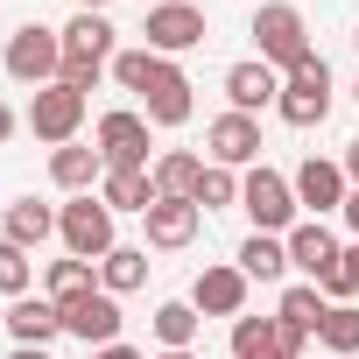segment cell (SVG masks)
<instances>
[{
    "label": "cell",
    "instance_id": "obj_19",
    "mask_svg": "<svg viewBox=\"0 0 359 359\" xmlns=\"http://www.w3.org/2000/svg\"><path fill=\"white\" fill-rule=\"evenodd\" d=\"M57 331H64V310H57L50 296H15V303H8V338H15V345H43V352H50Z\"/></svg>",
    "mask_w": 359,
    "mask_h": 359
},
{
    "label": "cell",
    "instance_id": "obj_14",
    "mask_svg": "<svg viewBox=\"0 0 359 359\" xmlns=\"http://www.w3.org/2000/svg\"><path fill=\"white\" fill-rule=\"evenodd\" d=\"M141 106H148V127H184V120H191V78H184V64H176V57L155 64Z\"/></svg>",
    "mask_w": 359,
    "mask_h": 359
},
{
    "label": "cell",
    "instance_id": "obj_41",
    "mask_svg": "<svg viewBox=\"0 0 359 359\" xmlns=\"http://www.w3.org/2000/svg\"><path fill=\"white\" fill-rule=\"evenodd\" d=\"M352 99H359V85H352Z\"/></svg>",
    "mask_w": 359,
    "mask_h": 359
},
{
    "label": "cell",
    "instance_id": "obj_35",
    "mask_svg": "<svg viewBox=\"0 0 359 359\" xmlns=\"http://www.w3.org/2000/svg\"><path fill=\"white\" fill-rule=\"evenodd\" d=\"M338 219H345V226H352V240H359V191L345 198V212H338Z\"/></svg>",
    "mask_w": 359,
    "mask_h": 359
},
{
    "label": "cell",
    "instance_id": "obj_8",
    "mask_svg": "<svg viewBox=\"0 0 359 359\" xmlns=\"http://www.w3.org/2000/svg\"><path fill=\"white\" fill-rule=\"evenodd\" d=\"M78 127H85V92H71V85H43V92L29 99V134H36V141L71 148Z\"/></svg>",
    "mask_w": 359,
    "mask_h": 359
},
{
    "label": "cell",
    "instance_id": "obj_17",
    "mask_svg": "<svg viewBox=\"0 0 359 359\" xmlns=\"http://www.w3.org/2000/svg\"><path fill=\"white\" fill-rule=\"evenodd\" d=\"M338 233L324 226V219H303V226H289V268H303L310 282H324L331 268H338Z\"/></svg>",
    "mask_w": 359,
    "mask_h": 359
},
{
    "label": "cell",
    "instance_id": "obj_15",
    "mask_svg": "<svg viewBox=\"0 0 359 359\" xmlns=\"http://www.w3.org/2000/svg\"><path fill=\"white\" fill-rule=\"evenodd\" d=\"M191 310L198 317H240L247 310V275L233 261H212L198 282H191Z\"/></svg>",
    "mask_w": 359,
    "mask_h": 359
},
{
    "label": "cell",
    "instance_id": "obj_20",
    "mask_svg": "<svg viewBox=\"0 0 359 359\" xmlns=\"http://www.w3.org/2000/svg\"><path fill=\"white\" fill-rule=\"evenodd\" d=\"M233 268H240L247 282H282V275H289V240H282V233H247L240 254H233Z\"/></svg>",
    "mask_w": 359,
    "mask_h": 359
},
{
    "label": "cell",
    "instance_id": "obj_30",
    "mask_svg": "<svg viewBox=\"0 0 359 359\" xmlns=\"http://www.w3.org/2000/svg\"><path fill=\"white\" fill-rule=\"evenodd\" d=\"M29 282H36V261H29V247H15V240H0V296H29Z\"/></svg>",
    "mask_w": 359,
    "mask_h": 359
},
{
    "label": "cell",
    "instance_id": "obj_16",
    "mask_svg": "<svg viewBox=\"0 0 359 359\" xmlns=\"http://www.w3.org/2000/svg\"><path fill=\"white\" fill-rule=\"evenodd\" d=\"M198 205L191 198H155L148 212H141V226H148V247H162V254H176V247H191L198 240Z\"/></svg>",
    "mask_w": 359,
    "mask_h": 359
},
{
    "label": "cell",
    "instance_id": "obj_24",
    "mask_svg": "<svg viewBox=\"0 0 359 359\" xmlns=\"http://www.w3.org/2000/svg\"><path fill=\"white\" fill-rule=\"evenodd\" d=\"M50 233H57V212H50V205H36V198H15V205H8V219H0V240H15V247H29V254H36Z\"/></svg>",
    "mask_w": 359,
    "mask_h": 359
},
{
    "label": "cell",
    "instance_id": "obj_4",
    "mask_svg": "<svg viewBox=\"0 0 359 359\" xmlns=\"http://www.w3.org/2000/svg\"><path fill=\"white\" fill-rule=\"evenodd\" d=\"M8 78L15 85H57V71H64V29H43V22H22L15 36H8Z\"/></svg>",
    "mask_w": 359,
    "mask_h": 359
},
{
    "label": "cell",
    "instance_id": "obj_40",
    "mask_svg": "<svg viewBox=\"0 0 359 359\" xmlns=\"http://www.w3.org/2000/svg\"><path fill=\"white\" fill-rule=\"evenodd\" d=\"M155 359H198V352H155Z\"/></svg>",
    "mask_w": 359,
    "mask_h": 359
},
{
    "label": "cell",
    "instance_id": "obj_38",
    "mask_svg": "<svg viewBox=\"0 0 359 359\" xmlns=\"http://www.w3.org/2000/svg\"><path fill=\"white\" fill-rule=\"evenodd\" d=\"M15 359H50V352L43 345H15Z\"/></svg>",
    "mask_w": 359,
    "mask_h": 359
},
{
    "label": "cell",
    "instance_id": "obj_11",
    "mask_svg": "<svg viewBox=\"0 0 359 359\" xmlns=\"http://www.w3.org/2000/svg\"><path fill=\"white\" fill-rule=\"evenodd\" d=\"M57 310H64V331H71L85 352H99V345H120V296L92 289V296H78V303H57Z\"/></svg>",
    "mask_w": 359,
    "mask_h": 359
},
{
    "label": "cell",
    "instance_id": "obj_5",
    "mask_svg": "<svg viewBox=\"0 0 359 359\" xmlns=\"http://www.w3.org/2000/svg\"><path fill=\"white\" fill-rule=\"evenodd\" d=\"M275 113L289 120V127H324L331 120V64L310 50L289 78H282V99H275Z\"/></svg>",
    "mask_w": 359,
    "mask_h": 359
},
{
    "label": "cell",
    "instance_id": "obj_3",
    "mask_svg": "<svg viewBox=\"0 0 359 359\" xmlns=\"http://www.w3.org/2000/svg\"><path fill=\"white\" fill-rule=\"evenodd\" d=\"M240 212L254 219V233H282V240H289V226H303L296 184H289V176H275V169H261V162L240 176Z\"/></svg>",
    "mask_w": 359,
    "mask_h": 359
},
{
    "label": "cell",
    "instance_id": "obj_26",
    "mask_svg": "<svg viewBox=\"0 0 359 359\" xmlns=\"http://www.w3.org/2000/svg\"><path fill=\"white\" fill-rule=\"evenodd\" d=\"M92 289H99V261H78V254L50 261V275H43V296H50V303H78V296H92Z\"/></svg>",
    "mask_w": 359,
    "mask_h": 359
},
{
    "label": "cell",
    "instance_id": "obj_29",
    "mask_svg": "<svg viewBox=\"0 0 359 359\" xmlns=\"http://www.w3.org/2000/svg\"><path fill=\"white\" fill-rule=\"evenodd\" d=\"M198 324H205V317H198L191 303H162V310H155V338H162V352H191Z\"/></svg>",
    "mask_w": 359,
    "mask_h": 359
},
{
    "label": "cell",
    "instance_id": "obj_32",
    "mask_svg": "<svg viewBox=\"0 0 359 359\" xmlns=\"http://www.w3.org/2000/svg\"><path fill=\"white\" fill-rule=\"evenodd\" d=\"M155 64H162V57H155L148 43H141V50H120V57H113V85H120V92H148Z\"/></svg>",
    "mask_w": 359,
    "mask_h": 359
},
{
    "label": "cell",
    "instance_id": "obj_21",
    "mask_svg": "<svg viewBox=\"0 0 359 359\" xmlns=\"http://www.w3.org/2000/svg\"><path fill=\"white\" fill-rule=\"evenodd\" d=\"M99 176H106V155H99V148H78V141H71V148H50V184H57V191L85 198Z\"/></svg>",
    "mask_w": 359,
    "mask_h": 359
},
{
    "label": "cell",
    "instance_id": "obj_27",
    "mask_svg": "<svg viewBox=\"0 0 359 359\" xmlns=\"http://www.w3.org/2000/svg\"><path fill=\"white\" fill-rule=\"evenodd\" d=\"M141 282H148V247H113L99 261V289L106 296H134Z\"/></svg>",
    "mask_w": 359,
    "mask_h": 359
},
{
    "label": "cell",
    "instance_id": "obj_31",
    "mask_svg": "<svg viewBox=\"0 0 359 359\" xmlns=\"http://www.w3.org/2000/svg\"><path fill=\"white\" fill-rule=\"evenodd\" d=\"M226 205H240V176L219 169V162H205V176H198V212H226Z\"/></svg>",
    "mask_w": 359,
    "mask_h": 359
},
{
    "label": "cell",
    "instance_id": "obj_13",
    "mask_svg": "<svg viewBox=\"0 0 359 359\" xmlns=\"http://www.w3.org/2000/svg\"><path fill=\"white\" fill-rule=\"evenodd\" d=\"M296 205L310 212V219H324V212H345V198H352V184H345V162H324V155H310L296 176Z\"/></svg>",
    "mask_w": 359,
    "mask_h": 359
},
{
    "label": "cell",
    "instance_id": "obj_42",
    "mask_svg": "<svg viewBox=\"0 0 359 359\" xmlns=\"http://www.w3.org/2000/svg\"><path fill=\"white\" fill-rule=\"evenodd\" d=\"M352 43H359V29H352Z\"/></svg>",
    "mask_w": 359,
    "mask_h": 359
},
{
    "label": "cell",
    "instance_id": "obj_18",
    "mask_svg": "<svg viewBox=\"0 0 359 359\" xmlns=\"http://www.w3.org/2000/svg\"><path fill=\"white\" fill-rule=\"evenodd\" d=\"M226 99H233V113H261V106L282 99V71H268L261 57H247V64L226 71Z\"/></svg>",
    "mask_w": 359,
    "mask_h": 359
},
{
    "label": "cell",
    "instance_id": "obj_9",
    "mask_svg": "<svg viewBox=\"0 0 359 359\" xmlns=\"http://www.w3.org/2000/svg\"><path fill=\"white\" fill-rule=\"evenodd\" d=\"M141 36H148L155 57H184V50L205 43V8H191V0H162V8H148Z\"/></svg>",
    "mask_w": 359,
    "mask_h": 359
},
{
    "label": "cell",
    "instance_id": "obj_28",
    "mask_svg": "<svg viewBox=\"0 0 359 359\" xmlns=\"http://www.w3.org/2000/svg\"><path fill=\"white\" fill-rule=\"evenodd\" d=\"M317 345L338 352V359H352V352H359V303H331L324 324H317Z\"/></svg>",
    "mask_w": 359,
    "mask_h": 359
},
{
    "label": "cell",
    "instance_id": "obj_34",
    "mask_svg": "<svg viewBox=\"0 0 359 359\" xmlns=\"http://www.w3.org/2000/svg\"><path fill=\"white\" fill-rule=\"evenodd\" d=\"M345 184L359 191V141H345Z\"/></svg>",
    "mask_w": 359,
    "mask_h": 359
},
{
    "label": "cell",
    "instance_id": "obj_25",
    "mask_svg": "<svg viewBox=\"0 0 359 359\" xmlns=\"http://www.w3.org/2000/svg\"><path fill=\"white\" fill-rule=\"evenodd\" d=\"M324 310H331V296H324L317 282H289V289H282V303H275V317H282L289 331H303V338H317Z\"/></svg>",
    "mask_w": 359,
    "mask_h": 359
},
{
    "label": "cell",
    "instance_id": "obj_10",
    "mask_svg": "<svg viewBox=\"0 0 359 359\" xmlns=\"http://www.w3.org/2000/svg\"><path fill=\"white\" fill-rule=\"evenodd\" d=\"M205 155H212L219 169H254V162H261V120H254V113H219V120L205 127Z\"/></svg>",
    "mask_w": 359,
    "mask_h": 359
},
{
    "label": "cell",
    "instance_id": "obj_39",
    "mask_svg": "<svg viewBox=\"0 0 359 359\" xmlns=\"http://www.w3.org/2000/svg\"><path fill=\"white\" fill-rule=\"evenodd\" d=\"M78 8H85V15H99V8H113V0H78Z\"/></svg>",
    "mask_w": 359,
    "mask_h": 359
},
{
    "label": "cell",
    "instance_id": "obj_22",
    "mask_svg": "<svg viewBox=\"0 0 359 359\" xmlns=\"http://www.w3.org/2000/svg\"><path fill=\"white\" fill-rule=\"evenodd\" d=\"M99 205L120 219V212H148L155 205V176L148 169H106L99 176Z\"/></svg>",
    "mask_w": 359,
    "mask_h": 359
},
{
    "label": "cell",
    "instance_id": "obj_12",
    "mask_svg": "<svg viewBox=\"0 0 359 359\" xmlns=\"http://www.w3.org/2000/svg\"><path fill=\"white\" fill-rule=\"evenodd\" d=\"M303 331H289L282 317H233V359H303Z\"/></svg>",
    "mask_w": 359,
    "mask_h": 359
},
{
    "label": "cell",
    "instance_id": "obj_37",
    "mask_svg": "<svg viewBox=\"0 0 359 359\" xmlns=\"http://www.w3.org/2000/svg\"><path fill=\"white\" fill-rule=\"evenodd\" d=\"M8 134H15V106L0 99V148H8Z\"/></svg>",
    "mask_w": 359,
    "mask_h": 359
},
{
    "label": "cell",
    "instance_id": "obj_23",
    "mask_svg": "<svg viewBox=\"0 0 359 359\" xmlns=\"http://www.w3.org/2000/svg\"><path fill=\"white\" fill-rule=\"evenodd\" d=\"M155 198H191L198 205V176H205V155H191V148H169V155H155Z\"/></svg>",
    "mask_w": 359,
    "mask_h": 359
},
{
    "label": "cell",
    "instance_id": "obj_1",
    "mask_svg": "<svg viewBox=\"0 0 359 359\" xmlns=\"http://www.w3.org/2000/svg\"><path fill=\"white\" fill-rule=\"evenodd\" d=\"M113 57H120V50H113V22L78 8V15L64 22V71H57V85H71V92H92V85L113 71Z\"/></svg>",
    "mask_w": 359,
    "mask_h": 359
},
{
    "label": "cell",
    "instance_id": "obj_33",
    "mask_svg": "<svg viewBox=\"0 0 359 359\" xmlns=\"http://www.w3.org/2000/svg\"><path fill=\"white\" fill-rule=\"evenodd\" d=\"M317 289H324L331 303H352V296H359V240H352V247L338 254V268H331V275H324Z\"/></svg>",
    "mask_w": 359,
    "mask_h": 359
},
{
    "label": "cell",
    "instance_id": "obj_36",
    "mask_svg": "<svg viewBox=\"0 0 359 359\" xmlns=\"http://www.w3.org/2000/svg\"><path fill=\"white\" fill-rule=\"evenodd\" d=\"M92 359H141V352H134V345H99Z\"/></svg>",
    "mask_w": 359,
    "mask_h": 359
},
{
    "label": "cell",
    "instance_id": "obj_6",
    "mask_svg": "<svg viewBox=\"0 0 359 359\" xmlns=\"http://www.w3.org/2000/svg\"><path fill=\"white\" fill-rule=\"evenodd\" d=\"M57 240H64V254H78V261H106L120 240H113V212L85 191V198H71V205H57Z\"/></svg>",
    "mask_w": 359,
    "mask_h": 359
},
{
    "label": "cell",
    "instance_id": "obj_7",
    "mask_svg": "<svg viewBox=\"0 0 359 359\" xmlns=\"http://www.w3.org/2000/svg\"><path fill=\"white\" fill-rule=\"evenodd\" d=\"M92 148L106 155V169H148V113H134V106H113V113H99V127H92Z\"/></svg>",
    "mask_w": 359,
    "mask_h": 359
},
{
    "label": "cell",
    "instance_id": "obj_2",
    "mask_svg": "<svg viewBox=\"0 0 359 359\" xmlns=\"http://www.w3.org/2000/svg\"><path fill=\"white\" fill-rule=\"evenodd\" d=\"M254 57L268 64V71H296L303 57H310V22H303V8H289V0H268V8L254 15Z\"/></svg>",
    "mask_w": 359,
    "mask_h": 359
}]
</instances>
